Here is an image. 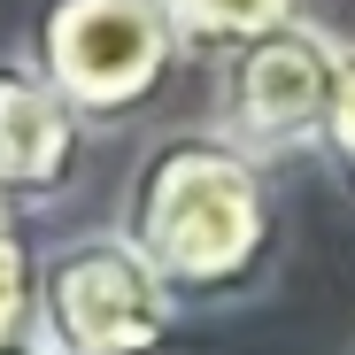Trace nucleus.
Here are the masks:
<instances>
[{
    "mask_svg": "<svg viewBox=\"0 0 355 355\" xmlns=\"http://www.w3.org/2000/svg\"><path fill=\"white\" fill-rule=\"evenodd\" d=\"M170 340H178V302L116 232H78L39 255L46 355H170Z\"/></svg>",
    "mask_w": 355,
    "mask_h": 355,
    "instance_id": "7ed1b4c3",
    "label": "nucleus"
},
{
    "mask_svg": "<svg viewBox=\"0 0 355 355\" xmlns=\"http://www.w3.org/2000/svg\"><path fill=\"white\" fill-rule=\"evenodd\" d=\"M116 240L162 278L178 317L186 309H232L278 263L270 170L240 147H224L216 132H170L132 162Z\"/></svg>",
    "mask_w": 355,
    "mask_h": 355,
    "instance_id": "f257e3e1",
    "label": "nucleus"
},
{
    "mask_svg": "<svg viewBox=\"0 0 355 355\" xmlns=\"http://www.w3.org/2000/svg\"><path fill=\"white\" fill-rule=\"evenodd\" d=\"M24 62L93 132V124L139 116L186 54H178L162 0H39V16L24 31Z\"/></svg>",
    "mask_w": 355,
    "mask_h": 355,
    "instance_id": "f03ea898",
    "label": "nucleus"
},
{
    "mask_svg": "<svg viewBox=\"0 0 355 355\" xmlns=\"http://www.w3.org/2000/svg\"><path fill=\"white\" fill-rule=\"evenodd\" d=\"M332 62H340V46L317 24H278V31L248 39L240 54L216 62V116H209V132L224 147L255 155L263 170L286 147H317L324 101H332Z\"/></svg>",
    "mask_w": 355,
    "mask_h": 355,
    "instance_id": "20e7f679",
    "label": "nucleus"
},
{
    "mask_svg": "<svg viewBox=\"0 0 355 355\" xmlns=\"http://www.w3.org/2000/svg\"><path fill=\"white\" fill-rule=\"evenodd\" d=\"M85 178V124L24 54H0V209L31 216L70 201Z\"/></svg>",
    "mask_w": 355,
    "mask_h": 355,
    "instance_id": "39448f33",
    "label": "nucleus"
},
{
    "mask_svg": "<svg viewBox=\"0 0 355 355\" xmlns=\"http://www.w3.org/2000/svg\"><path fill=\"white\" fill-rule=\"evenodd\" d=\"M16 355H46V347H39V340H31V347H16Z\"/></svg>",
    "mask_w": 355,
    "mask_h": 355,
    "instance_id": "1a4fd4ad",
    "label": "nucleus"
},
{
    "mask_svg": "<svg viewBox=\"0 0 355 355\" xmlns=\"http://www.w3.org/2000/svg\"><path fill=\"white\" fill-rule=\"evenodd\" d=\"M39 340V255L24 240V216L0 209V355Z\"/></svg>",
    "mask_w": 355,
    "mask_h": 355,
    "instance_id": "0eeeda50",
    "label": "nucleus"
},
{
    "mask_svg": "<svg viewBox=\"0 0 355 355\" xmlns=\"http://www.w3.org/2000/svg\"><path fill=\"white\" fill-rule=\"evenodd\" d=\"M317 155L355 193V46H340V62H332V101H324V124H317Z\"/></svg>",
    "mask_w": 355,
    "mask_h": 355,
    "instance_id": "6e6552de",
    "label": "nucleus"
},
{
    "mask_svg": "<svg viewBox=\"0 0 355 355\" xmlns=\"http://www.w3.org/2000/svg\"><path fill=\"white\" fill-rule=\"evenodd\" d=\"M170 8V31H178V54H240L248 39L278 31V24H302V0H162Z\"/></svg>",
    "mask_w": 355,
    "mask_h": 355,
    "instance_id": "423d86ee",
    "label": "nucleus"
}]
</instances>
